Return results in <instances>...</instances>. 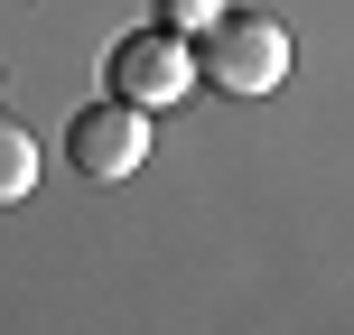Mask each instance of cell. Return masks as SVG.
<instances>
[{
	"instance_id": "1",
	"label": "cell",
	"mask_w": 354,
	"mask_h": 335,
	"mask_svg": "<svg viewBox=\"0 0 354 335\" xmlns=\"http://www.w3.org/2000/svg\"><path fill=\"white\" fill-rule=\"evenodd\" d=\"M196 84L214 93H280L289 84V28L280 19H252V10H224L205 37H196Z\"/></svg>"
},
{
	"instance_id": "2",
	"label": "cell",
	"mask_w": 354,
	"mask_h": 335,
	"mask_svg": "<svg viewBox=\"0 0 354 335\" xmlns=\"http://www.w3.org/2000/svg\"><path fill=\"white\" fill-rule=\"evenodd\" d=\"M103 93H122V103H140V112L187 103V93H196V47H187L177 28H140V37H122V47L103 56Z\"/></svg>"
},
{
	"instance_id": "3",
	"label": "cell",
	"mask_w": 354,
	"mask_h": 335,
	"mask_svg": "<svg viewBox=\"0 0 354 335\" xmlns=\"http://www.w3.org/2000/svg\"><path fill=\"white\" fill-rule=\"evenodd\" d=\"M66 159L84 168L93 186H103V177H131V168L149 159V112H140V103H122V93H112V103H93V112H75Z\"/></svg>"
},
{
	"instance_id": "4",
	"label": "cell",
	"mask_w": 354,
	"mask_h": 335,
	"mask_svg": "<svg viewBox=\"0 0 354 335\" xmlns=\"http://www.w3.org/2000/svg\"><path fill=\"white\" fill-rule=\"evenodd\" d=\"M28 186H37V140L19 122H0V205H19Z\"/></svg>"
},
{
	"instance_id": "5",
	"label": "cell",
	"mask_w": 354,
	"mask_h": 335,
	"mask_svg": "<svg viewBox=\"0 0 354 335\" xmlns=\"http://www.w3.org/2000/svg\"><path fill=\"white\" fill-rule=\"evenodd\" d=\"M224 10H233V0H159V19H168L177 37H205V28H214Z\"/></svg>"
}]
</instances>
